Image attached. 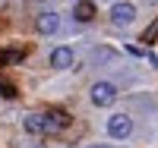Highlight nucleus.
Segmentation results:
<instances>
[{
  "mask_svg": "<svg viewBox=\"0 0 158 148\" xmlns=\"http://www.w3.org/2000/svg\"><path fill=\"white\" fill-rule=\"evenodd\" d=\"M108 132H111L114 139H127L130 132H133V120H130L127 114H114L108 120Z\"/></svg>",
  "mask_w": 158,
  "mask_h": 148,
  "instance_id": "1",
  "label": "nucleus"
},
{
  "mask_svg": "<svg viewBox=\"0 0 158 148\" xmlns=\"http://www.w3.org/2000/svg\"><path fill=\"white\" fill-rule=\"evenodd\" d=\"M136 19V6L130 3V0H123V3H114L111 6V22L114 25H130Z\"/></svg>",
  "mask_w": 158,
  "mask_h": 148,
  "instance_id": "2",
  "label": "nucleus"
},
{
  "mask_svg": "<svg viewBox=\"0 0 158 148\" xmlns=\"http://www.w3.org/2000/svg\"><path fill=\"white\" fill-rule=\"evenodd\" d=\"M114 98H117V88L111 82H95V85H92V101H95L98 107L114 104Z\"/></svg>",
  "mask_w": 158,
  "mask_h": 148,
  "instance_id": "3",
  "label": "nucleus"
},
{
  "mask_svg": "<svg viewBox=\"0 0 158 148\" xmlns=\"http://www.w3.org/2000/svg\"><path fill=\"white\" fill-rule=\"evenodd\" d=\"M44 120H48V129H51V132H60V129H67V126L73 123V117H70L67 110H60V107H51V110L44 114Z\"/></svg>",
  "mask_w": 158,
  "mask_h": 148,
  "instance_id": "4",
  "label": "nucleus"
},
{
  "mask_svg": "<svg viewBox=\"0 0 158 148\" xmlns=\"http://www.w3.org/2000/svg\"><path fill=\"white\" fill-rule=\"evenodd\" d=\"M57 25H60V16H57V13H41V16L35 19V29L41 32V35H54Z\"/></svg>",
  "mask_w": 158,
  "mask_h": 148,
  "instance_id": "5",
  "label": "nucleus"
},
{
  "mask_svg": "<svg viewBox=\"0 0 158 148\" xmlns=\"http://www.w3.org/2000/svg\"><path fill=\"white\" fill-rule=\"evenodd\" d=\"M22 126H25V132H35V136H44V132H51L44 114H29V117L22 120Z\"/></svg>",
  "mask_w": 158,
  "mask_h": 148,
  "instance_id": "6",
  "label": "nucleus"
},
{
  "mask_svg": "<svg viewBox=\"0 0 158 148\" xmlns=\"http://www.w3.org/2000/svg\"><path fill=\"white\" fill-rule=\"evenodd\" d=\"M51 66L70 70V66H73V50L70 47H54V50H51Z\"/></svg>",
  "mask_w": 158,
  "mask_h": 148,
  "instance_id": "7",
  "label": "nucleus"
},
{
  "mask_svg": "<svg viewBox=\"0 0 158 148\" xmlns=\"http://www.w3.org/2000/svg\"><path fill=\"white\" fill-rule=\"evenodd\" d=\"M73 16H76V22H92L95 19V3L92 0H79L73 6Z\"/></svg>",
  "mask_w": 158,
  "mask_h": 148,
  "instance_id": "8",
  "label": "nucleus"
},
{
  "mask_svg": "<svg viewBox=\"0 0 158 148\" xmlns=\"http://www.w3.org/2000/svg\"><path fill=\"white\" fill-rule=\"evenodd\" d=\"M25 57V50H0V63H19Z\"/></svg>",
  "mask_w": 158,
  "mask_h": 148,
  "instance_id": "9",
  "label": "nucleus"
},
{
  "mask_svg": "<svg viewBox=\"0 0 158 148\" xmlns=\"http://www.w3.org/2000/svg\"><path fill=\"white\" fill-rule=\"evenodd\" d=\"M19 91H16V85L10 82V79H0V98H16Z\"/></svg>",
  "mask_w": 158,
  "mask_h": 148,
  "instance_id": "10",
  "label": "nucleus"
},
{
  "mask_svg": "<svg viewBox=\"0 0 158 148\" xmlns=\"http://www.w3.org/2000/svg\"><path fill=\"white\" fill-rule=\"evenodd\" d=\"M155 38H158V22H152L146 32H142V41L146 44H155Z\"/></svg>",
  "mask_w": 158,
  "mask_h": 148,
  "instance_id": "11",
  "label": "nucleus"
},
{
  "mask_svg": "<svg viewBox=\"0 0 158 148\" xmlns=\"http://www.w3.org/2000/svg\"><path fill=\"white\" fill-rule=\"evenodd\" d=\"M146 3H158V0H146Z\"/></svg>",
  "mask_w": 158,
  "mask_h": 148,
  "instance_id": "12",
  "label": "nucleus"
},
{
  "mask_svg": "<svg viewBox=\"0 0 158 148\" xmlns=\"http://www.w3.org/2000/svg\"><path fill=\"white\" fill-rule=\"evenodd\" d=\"M98 148H111V145H98Z\"/></svg>",
  "mask_w": 158,
  "mask_h": 148,
  "instance_id": "13",
  "label": "nucleus"
}]
</instances>
